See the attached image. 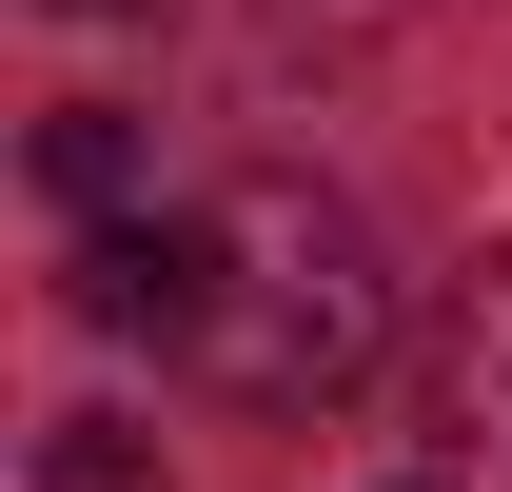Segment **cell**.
<instances>
[{"label":"cell","instance_id":"5b68a950","mask_svg":"<svg viewBox=\"0 0 512 492\" xmlns=\"http://www.w3.org/2000/svg\"><path fill=\"white\" fill-rule=\"evenodd\" d=\"M60 20H119V0H60Z\"/></svg>","mask_w":512,"mask_h":492},{"label":"cell","instance_id":"7a4b0ae2","mask_svg":"<svg viewBox=\"0 0 512 492\" xmlns=\"http://www.w3.org/2000/svg\"><path fill=\"white\" fill-rule=\"evenodd\" d=\"M434 453H453L473 492H512V256L434 315Z\"/></svg>","mask_w":512,"mask_h":492},{"label":"cell","instance_id":"6da1fadb","mask_svg":"<svg viewBox=\"0 0 512 492\" xmlns=\"http://www.w3.org/2000/svg\"><path fill=\"white\" fill-rule=\"evenodd\" d=\"M79 315L99 335H158L237 414H335L394 355V276L355 237V197H316V178H237L197 217H99L79 237Z\"/></svg>","mask_w":512,"mask_h":492},{"label":"cell","instance_id":"3957f363","mask_svg":"<svg viewBox=\"0 0 512 492\" xmlns=\"http://www.w3.org/2000/svg\"><path fill=\"white\" fill-rule=\"evenodd\" d=\"M40 197H60V217H138V119L119 99H60V119H40Z\"/></svg>","mask_w":512,"mask_h":492},{"label":"cell","instance_id":"277c9868","mask_svg":"<svg viewBox=\"0 0 512 492\" xmlns=\"http://www.w3.org/2000/svg\"><path fill=\"white\" fill-rule=\"evenodd\" d=\"M40 492H158V433L138 414H60L40 433Z\"/></svg>","mask_w":512,"mask_h":492}]
</instances>
